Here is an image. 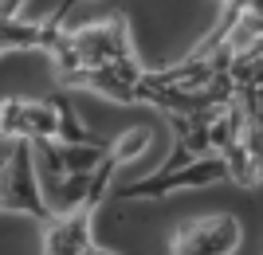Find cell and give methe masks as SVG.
<instances>
[{
  "instance_id": "cell-3",
  "label": "cell",
  "mask_w": 263,
  "mask_h": 255,
  "mask_svg": "<svg viewBox=\"0 0 263 255\" xmlns=\"http://www.w3.org/2000/svg\"><path fill=\"white\" fill-rule=\"evenodd\" d=\"M173 255H232L240 247V220L212 216V220H185L173 232Z\"/></svg>"
},
{
  "instance_id": "cell-9",
  "label": "cell",
  "mask_w": 263,
  "mask_h": 255,
  "mask_svg": "<svg viewBox=\"0 0 263 255\" xmlns=\"http://www.w3.org/2000/svg\"><path fill=\"white\" fill-rule=\"evenodd\" d=\"M4 138H28V99H4Z\"/></svg>"
},
{
  "instance_id": "cell-5",
  "label": "cell",
  "mask_w": 263,
  "mask_h": 255,
  "mask_svg": "<svg viewBox=\"0 0 263 255\" xmlns=\"http://www.w3.org/2000/svg\"><path fill=\"white\" fill-rule=\"evenodd\" d=\"M55 106H59V133H55V142H63V145H99L95 133L83 126V118H79V110L71 106L67 94H55Z\"/></svg>"
},
{
  "instance_id": "cell-6",
  "label": "cell",
  "mask_w": 263,
  "mask_h": 255,
  "mask_svg": "<svg viewBox=\"0 0 263 255\" xmlns=\"http://www.w3.org/2000/svg\"><path fill=\"white\" fill-rule=\"evenodd\" d=\"M55 133H59V106H55V99L28 102V138L32 142H47Z\"/></svg>"
},
{
  "instance_id": "cell-2",
  "label": "cell",
  "mask_w": 263,
  "mask_h": 255,
  "mask_svg": "<svg viewBox=\"0 0 263 255\" xmlns=\"http://www.w3.org/2000/svg\"><path fill=\"white\" fill-rule=\"evenodd\" d=\"M220 181H228V161H224V153H204V157H193L185 169L149 173V177L138 181V185L118 189V197H126V200H157V197H165V192L209 189V185H220Z\"/></svg>"
},
{
  "instance_id": "cell-1",
  "label": "cell",
  "mask_w": 263,
  "mask_h": 255,
  "mask_svg": "<svg viewBox=\"0 0 263 255\" xmlns=\"http://www.w3.org/2000/svg\"><path fill=\"white\" fill-rule=\"evenodd\" d=\"M32 138H4V197L0 208L4 216H35V220H55L51 204L44 197V177L35 161Z\"/></svg>"
},
{
  "instance_id": "cell-4",
  "label": "cell",
  "mask_w": 263,
  "mask_h": 255,
  "mask_svg": "<svg viewBox=\"0 0 263 255\" xmlns=\"http://www.w3.org/2000/svg\"><path fill=\"white\" fill-rule=\"evenodd\" d=\"M90 247V208L63 212L44 236V255H83Z\"/></svg>"
},
{
  "instance_id": "cell-11",
  "label": "cell",
  "mask_w": 263,
  "mask_h": 255,
  "mask_svg": "<svg viewBox=\"0 0 263 255\" xmlns=\"http://www.w3.org/2000/svg\"><path fill=\"white\" fill-rule=\"evenodd\" d=\"M83 255H118V251H106V247H95V244H90V247H87Z\"/></svg>"
},
{
  "instance_id": "cell-10",
  "label": "cell",
  "mask_w": 263,
  "mask_h": 255,
  "mask_svg": "<svg viewBox=\"0 0 263 255\" xmlns=\"http://www.w3.org/2000/svg\"><path fill=\"white\" fill-rule=\"evenodd\" d=\"M24 8V0H4V20H16Z\"/></svg>"
},
{
  "instance_id": "cell-8",
  "label": "cell",
  "mask_w": 263,
  "mask_h": 255,
  "mask_svg": "<svg viewBox=\"0 0 263 255\" xmlns=\"http://www.w3.org/2000/svg\"><path fill=\"white\" fill-rule=\"evenodd\" d=\"M149 138H154V133L145 130V126H138V130H126L118 138V142L110 145L106 153L114 157V161H118V165H126V161H134V157H142L145 153V145H149Z\"/></svg>"
},
{
  "instance_id": "cell-7",
  "label": "cell",
  "mask_w": 263,
  "mask_h": 255,
  "mask_svg": "<svg viewBox=\"0 0 263 255\" xmlns=\"http://www.w3.org/2000/svg\"><path fill=\"white\" fill-rule=\"evenodd\" d=\"M63 161H67V173H95L106 161V153H102V145H63Z\"/></svg>"
}]
</instances>
